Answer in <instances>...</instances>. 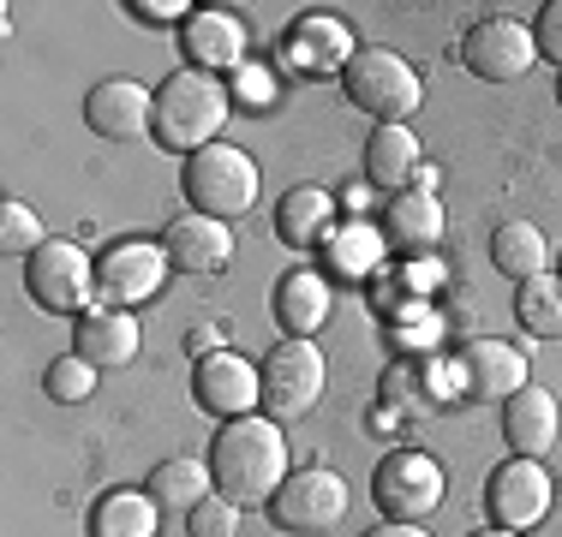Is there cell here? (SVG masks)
<instances>
[{"label":"cell","mask_w":562,"mask_h":537,"mask_svg":"<svg viewBox=\"0 0 562 537\" xmlns=\"http://www.w3.org/2000/svg\"><path fill=\"white\" fill-rule=\"evenodd\" d=\"M467 537H520V532H503V526H491V532H467Z\"/></svg>","instance_id":"obj_35"},{"label":"cell","mask_w":562,"mask_h":537,"mask_svg":"<svg viewBox=\"0 0 562 537\" xmlns=\"http://www.w3.org/2000/svg\"><path fill=\"white\" fill-rule=\"evenodd\" d=\"M353 54L359 48H353V36H347V24L324 19V12H305L288 31V60L300 66V72H341Z\"/></svg>","instance_id":"obj_21"},{"label":"cell","mask_w":562,"mask_h":537,"mask_svg":"<svg viewBox=\"0 0 562 537\" xmlns=\"http://www.w3.org/2000/svg\"><path fill=\"white\" fill-rule=\"evenodd\" d=\"M515 317H520V329H527L532 341H562V275L520 281Z\"/></svg>","instance_id":"obj_27"},{"label":"cell","mask_w":562,"mask_h":537,"mask_svg":"<svg viewBox=\"0 0 562 537\" xmlns=\"http://www.w3.org/2000/svg\"><path fill=\"white\" fill-rule=\"evenodd\" d=\"M43 388H48V400H60V407H85V400L97 395V365L78 358V353H66L43 370Z\"/></svg>","instance_id":"obj_28"},{"label":"cell","mask_w":562,"mask_h":537,"mask_svg":"<svg viewBox=\"0 0 562 537\" xmlns=\"http://www.w3.org/2000/svg\"><path fill=\"white\" fill-rule=\"evenodd\" d=\"M324 400V346L312 341H281L263 358V419L288 424Z\"/></svg>","instance_id":"obj_9"},{"label":"cell","mask_w":562,"mask_h":537,"mask_svg":"<svg viewBox=\"0 0 562 537\" xmlns=\"http://www.w3.org/2000/svg\"><path fill=\"white\" fill-rule=\"evenodd\" d=\"M443 227H449V215L437 204V192H395L390 204H383L378 233L395 258H425V251L443 245Z\"/></svg>","instance_id":"obj_17"},{"label":"cell","mask_w":562,"mask_h":537,"mask_svg":"<svg viewBox=\"0 0 562 537\" xmlns=\"http://www.w3.org/2000/svg\"><path fill=\"white\" fill-rule=\"evenodd\" d=\"M443 466L431 460V454L419 448H395L378 460V472H371V502H378L383 519H401V526H425V519L443 507Z\"/></svg>","instance_id":"obj_6"},{"label":"cell","mask_w":562,"mask_h":537,"mask_svg":"<svg viewBox=\"0 0 562 537\" xmlns=\"http://www.w3.org/2000/svg\"><path fill=\"white\" fill-rule=\"evenodd\" d=\"M150 114H156V90L132 84V78H102L97 90L85 96V119L97 138L109 144H132L150 132Z\"/></svg>","instance_id":"obj_16"},{"label":"cell","mask_w":562,"mask_h":537,"mask_svg":"<svg viewBox=\"0 0 562 537\" xmlns=\"http://www.w3.org/2000/svg\"><path fill=\"white\" fill-rule=\"evenodd\" d=\"M258 161L234 144H210V150L186 156V204L198 215H216V221L234 227L239 215L258 209Z\"/></svg>","instance_id":"obj_4"},{"label":"cell","mask_w":562,"mask_h":537,"mask_svg":"<svg viewBox=\"0 0 562 537\" xmlns=\"http://www.w3.org/2000/svg\"><path fill=\"white\" fill-rule=\"evenodd\" d=\"M551 502H557V483H551V472H544V460L508 454L485 483L491 526H503V532H532L544 514H551Z\"/></svg>","instance_id":"obj_11"},{"label":"cell","mask_w":562,"mask_h":537,"mask_svg":"<svg viewBox=\"0 0 562 537\" xmlns=\"http://www.w3.org/2000/svg\"><path fill=\"white\" fill-rule=\"evenodd\" d=\"M557 102H562V72H557Z\"/></svg>","instance_id":"obj_36"},{"label":"cell","mask_w":562,"mask_h":537,"mask_svg":"<svg viewBox=\"0 0 562 537\" xmlns=\"http://www.w3.org/2000/svg\"><path fill=\"white\" fill-rule=\"evenodd\" d=\"M461 66L473 78H485V84H515V78H527L539 66V43H532V31L520 19L491 12V19H479L461 36Z\"/></svg>","instance_id":"obj_10"},{"label":"cell","mask_w":562,"mask_h":537,"mask_svg":"<svg viewBox=\"0 0 562 537\" xmlns=\"http://www.w3.org/2000/svg\"><path fill=\"white\" fill-rule=\"evenodd\" d=\"M210 478L234 507H270L276 490L288 483V442L276 419H227L210 442Z\"/></svg>","instance_id":"obj_1"},{"label":"cell","mask_w":562,"mask_h":537,"mask_svg":"<svg viewBox=\"0 0 562 537\" xmlns=\"http://www.w3.org/2000/svg\"><path fill=\"white\" fill-rule=\"evenodd\" d=\"M419 138H413V126H378L366 138V180L383 185V192H413V180H419Z\"/></svg>","instance_id":"obj_23"},{"label":"cell","mask_w":562,"mask_h":537,"mask_svg":"<svg viewBox=\"0 0 562 537\" xmlns=\"http://www.w3.org/2000/svg\"><path fill=\"white\" fill-rule=\"evenodd\" d=\"M532 43H539V60H557V72H562V0H551V7L539 12Z\"/></svg>","instance_id":"obj_31"},{"label":"cell","mask_w":562,"mask_h":537,"mask_svg":"<svg viewBox=\"0 0 562 537\" xmlns=\"http://www.w3.org/2000/svg\"><path fill=\"white\" fill-rule=\"evenodd\" d=\"M36 245H48L43 221L31 215V204L7 197V209H0V251H7V258H31Z\"/></svg>","instance_id":"obj_29"},{"label":"cell","mask_w":562,"mask_h":537,"mask_svg":"<svg viewBox=\"0 0 562 537\" xmlns=\"http://www.w3.org/2000/svg\"><path fill=\"white\" fill-rule=\"evenodd\" d=\"M132 12H138V19H150V24H186L198 7H180V0H138Z\"/></svg>","instance_id":"obj_32"},{"label":"cell","mask_w":562,"mask_h":537,"mask_svg":"<svg viewBox=\"0 0 562 537\" xmlns=\"http://www.w3.org/2000/svg\"><path fill=\"white\" fill-rule=\"evenodd\" d=\"M234 114V90L210 72H168L156 84V114H150V138L162 144L168 156H198L210 144H222V126Z\"/></svg>","instance_id":"obj_2"},{"label":"cell","mask_w":562,"mask_h":537,"mask_svg":"<svg viewBox=\"0 0 562 537\" xmlns=\"http://www.w3.org/2000/svg\"><path fill=\"white\" fill-rule=\"evenodd\" d=\"M186 537H239V507L227 495H204L186 514Z\"/></svg>","instance_id":"obj_30"},{"label":"cell","mask_w":562,"mask_h":537,"mask_svg":"<svg viewBox=\"0 0 562 537\" xmlns=\"http://www.w3.org/2000/svg\"><path fill=\"white\" fill-rule=\"evenodd\" d=\"M162 251H168V263L180 268V275H222L239 245H234V227L227 221L186 209V215H173V221L162 227Z\"/></svg>","instance_id":"obj_13"},{"label":"cell","mask_w":562,"mask_h":537,"mask_svg":"<svg viewBox=\"0 0 562 537\" xmlns=\"http://www.w3.org/2000/svg\"><path fill=\"white\" fill-rule=\"evenodd\" d=\"M329 281L317 275V268H288V275L276 281V293H270V311L281 322V334L288 341H312L317 329L329 322Z\"/></svg>","instance_id":"obj_19"},{"label":"cell","mask_w":562,"mask_h":537,"mask_svg":"<svg viewBox=\"0 0 562 537\" xmlns=\"http://www.w3.org/2000/svg\"><path fill=\"white\" fill-rule=\"evenodd\" d=\"M168 268L173 263L162 239H120V245H109L97 258V299L109 311H138V305H150L162 293Z\"/></svg>","instance_id":"obj_7"},{"label":"cell","mask_w":562,"mask_h":537,"mask_svg":"<svg viewBox=\"0 0 562 537\" xmlns=\"http://www.w3.org/2000/svg\"><path fill=\"white\" fill-rule=\"evenodd\" d=\"M210 346H216V329H192V353L210 358Z\"/></svg>","instance_id":"obj_34"},{"label":"cell","mask_w":562,"mask_h":537,"mask_svg":"<svg viewBox=\"0 0 562 537\" xmlns=\"http://www.w3.org/2000/svg\"><path fill=\"white\" fill-rule=\"evenodd\" d=\"M192 395H198V407L222 424L251 419V412L263 407V370L246 365L239 353H210V358H198V370H192Z\"/></svg>","instance_id":"obj_12"},{"label":"cell","mask_w":562,"mask_h":537,"mask_svg":"<svg viewBox=\"0 0 562 537\" xmlns=\"http://www.w3.org/2000/svg\"><path fill=\"white\" fill-rule=\"evenodd\" d=\"M366 537H431L425 526H401V519H383V526H371Z\"/></svg>","instance_id":"obj_33"},{"label":"cell","mask_w":562,"mask_h":537,"mask_svg":"<svg viewBox=\"0 0 562 537\" xmlns=\"http://www.w3.org/2000/svg\"><path fill=\"white\" fill-rule=\"evenodd\" d=\"M156 514L150 490H109L90 507V537H156Z\"/></svg>","instance_id":"obj_25"},{"label":"cell","mask_w":562,"mask_h":537,"mask_svg":"<svg viewBox=\"0 0 562 537\" xmlns=\"http://www.w3.org/2000/svg\"><path fill=\"white\" fill-rule=\"evenodd\" d=\"M24 293L55 317H85L102 305L97 299V263L72 239H48V245H36L24 258Z\"/></svg>","instance_id":"obj_5"},{"label":"cell","mask_w":562,"mask_h":537,"mask_svg":"<svg viewBox=\"0 0 562 537\" xmlns=\"http://www.w3.org/2000/svg\"><path fill=\"white\" fill-rule=\"evenodd\" d=\"M491 263H497L508 281H539V275H551V239L532 221H503L497 233H491Z\"/></svg>","instance_id":"obj_24"},{"label":"cell","mask_w":562,"mask_h":537,"mask_svg":"<svg viewBox=\"0 0 562 537\" xmlns=\"http://www.w3.org/2000/svg\"><path fill=\"white\" fill-rule=\"evenodd\" d=\"M329 227H336V197H329L324 185H293L276 204V233H281V245H293V251L324 245Z\"/></svg>","instance_id":"obj_22"},{"label":"cell","mask_w":562,"mask_h":537,"mask_svg":"<svg viewBox=\"0 0 562 537\" xmlns=\"http://www.w3.org/2000/svg\"><path fill=\"white\" fill-rule=\"evenodd\" d=\"M557 430H562V412H557V395L551 388H520V395L503 400V436H508V454L520 460H544L557 448Z\"/></svg>","instance_id":"obj_18"},{"label":"cell","mask_w":562,"mask_h":537,"mask_svg":"<svg viewBox=\"0 0 562 537\" xmlns=\"http://www.w3.org/2000/svg\"><path fill=\"white\" fill-rule=\"evenodd\" d=\"M341 519H347V483L336 472H324V466L293 472L270 502V526L288 532V537H324V532H336Z\"/></svg>","instance_id":"obj_8"},{"label":"cell","mask_w":562,"mask_h":537,"mask_svg":"<svg viewBox=\"0 0 562 537\" xmlns=\"http://www.w3.org/2000/svg\"><path fill=\"white\" fill-rule=\"evenodd\" d=\"M180 48H186V60H192V72L222 78L246 60V24L227 7H198L192 19L180 24Z\"/></svg>","instance_id":"obj_15"},{"label":"cell","mask_w":562,"mask_h":537,"mask_svg":"<svg viewBox=\"0 0 562 537\" xmlns=\"http://www.w3.org/2000/svg\"><path fill=\"white\" fill-rule=\"evenodd\" d=\"M454 376H461L467 400H503L527 388V353H515L508 341H467L454 353Z\"/></svg>","instance_id":"obj_14"},{"label":"cell","mask_w":562,"mask_h":537,"mask_svg":"<svg viewBox=\"0 0 562 537\" xmlns=\"http://www.w3.org/2000/svg\"><path fill=\"white\" fill-rule=\"evenodd\" d=\"M341 96L359 114H371L378 126H407L425 107V84L413 72V60H401L395 48H359L341 66Z\"/></svg>","instance_id":"obj_3"},{"label":"cell","mask_w":562,"mask_h":537,"mask_svg":"<svg viewBox=\"0 0 562 537\" xmlns=\"http://www.w3.org/2000/svg\"><path fill=\"white\" fill-rule=\"evenodd\" d=\"M144 490H150L156 507H168V514H192V507L216 490V478H210V460H186V454H180V460L156 466Z\"/></svg>","instance_id":"obj_26"},{"label":"cell","mask_w":562,"mask_h":537,"mask_svg":"<svg viewBox=\"0 0 562 537\" xmlns=\"http://www.w3.org/2000/svg\"><path fill=\"white\" fill-rule=\"evenodd\" d=\"M72 346H78V358H90L97 370H120V365L138 358L144 334H138V322H132V311H109V305H97V311L78 317Z\"/></svg>","instance_id":"obj_20"}]
</instances>
